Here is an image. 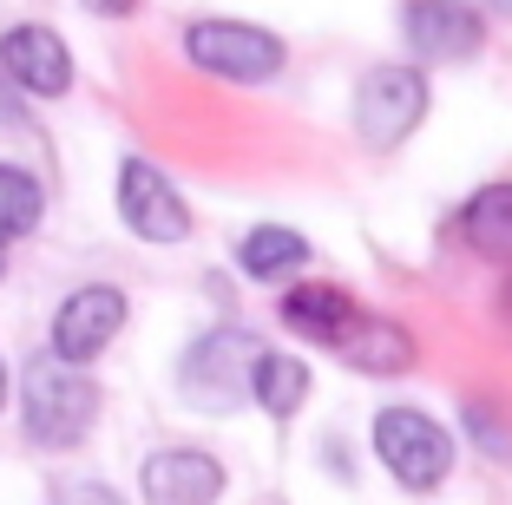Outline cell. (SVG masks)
I'll list each match as a JSON object with an SVG mask.
<instances>
[{
  "instance_id": "cell-1",
  "label": "cell",
  "mask_w": 512,
  "mask_h": 505,
  "mask_svg": "<svg viewBox=\"0 0 512 505\" xmlns=\"http://www.w3.org/2000/svg\"><path fill=\"white\" fill-rule=\"evenodd\" d=\"M20 420L33 446H79L99 420V387L60 355H33L20 374Z\"/></svg>"
},
{
  "instance_id": "cell-2",
  "label": "cell",
  "mask_w": 512,
  "mask_h": 505,
  "mask_svg": "<svg viewBox=\"0 0 512 505\" xmlns=\"http://www.w3.org/2000/svg\"><path fill=\"white\" fill-rule=\"evenodd\" d=\"M256 335L250 328H217L204 342L184 348L178 361V381H184V401L191 407H211V414H230L237 401H250V368H256Z\"/></svg>"
},
{
  "instance_id": "cell-3",
  "label": "cell",
  "mask_w": 512,
  "mask_h": 505,
  "mask_svg": "<svg viewBox=\"0 0 512 505\" xmlns=\"http://www.w3.org/2000/svg\"><path fill=\"white\" fill-rule=\"evenodd\" d=\"M375 453L407 492H434L453 466V440L421 407H381L375 414Z\"/></svg>"
},
{
  "instance_id": "cell-4",
  "label": "cell",
  "mask_w": 512,
  "mask_h": 505,
  "mask_svg": "<svg viewBox=\"0 0 512 505\" xmlns=\"http://www.w3.org/2000/svg\"><path fill=\"white\" fill-rule=\"evenodd\" d=\"M184 53H191V66L230 79V86H263L283 73V40L263 27H243V20H197L184 33Z\"/></svg>"
},
{
  "instance_id": "cell-5",
  "label": "cell",
  "mask_w": 512,
  "mask_h": 505,
  "mask_svg": "<svg viewBox=\"0 0 512 505\" xmlns=\"http://www.w3.org/2000/svg\"><path fill=\"white\" fill-rule=\"evenodd\" d=\"M421 119H427V73H414V66H375L355 86V132L368 151H394Z\"/></svg>"
},
{
  "instance_id": "cell-6",
  "label": "cell",
  "mask_w": 512,
  "mask_h": 505,
  "mask_svg": "<svg viewBox=\"0 0 512 505\" xmlns=\"http://www.w3.org/2000/svg\"><path fill=\"white\" fill-rule=\"evenodd\" d=\"M119 217L132 223L145 243H184L191 237V210H184V197L171 191V178L158 171V164H145V158L119 164Z\"/></svg>"
},
{
  "instance_id": "cell-7",
  "label": "cell",
  "mask_w": 512,
  "mask_h": 505,
  "mask_svg": "<svg viewBox=\"0 0 512 505\" xmlns=\"http://www.w3.org/2000/svg\"><path fill=\"white\" fill-rule=\"evenodd\" d=\"M119 328H125V296L106 289V283H92V289H79V296L60 302V315H53V355L86 368V361H99L119 342Z\"/></svg>"
},
{
  "instance_id": "cell-8",
  "label": "cell",
  "mask_w": 512,
  "mask_h": 505,
  "mask_svg": "<svg viewBox=\"0 0 512 505\" xmlns=\"http://www.w3.org/2000/svg\"><path fill=\"white\" fill-rule=\"evenodd\" d=\"M401 33L414 46V60H473L486 40V20L467 0H407Z\"/></svg>"
},
{
  "instance_id": "cell-9",
  "label": "cell",
  "mask_w": 512,
  "mask_h": 505,
  "mask_svg": "<svg viewBox=\"0 0 512 505\" xmlns=\"http://www.w3.org/2000/svg\"><path fill=\"white\" fill-rule=\"evenodd\" d=\"M138 492H145V505H217L224 499V466L197 446H171V453H151L138 466Z\"/></svg>"
},
{
  "instance_id": "cell-10",
  "label": "cell",
  "mask_w": 512,
  "mask_h": 505,
  "mask_svg": "<svg viewBox=\"0 0 512 505\" xmlns=\"http://www.w3.org/2000/svg\"><path fill=\"white\" fill-rule=\"evenodd\" d=\"M0 73L14 79L20 92H33V99H60V92L73 86V53H66L60 33L14 27L7 40H0Z\"/></svg>"
},
{
  "instance_id": "cell-11",
  "label": "cell",
  "mask_w": 512,
  "mask_h": 505,
  "mask_svg": "<svg viewBox=\"0 0 512 505\" xmlns=\"http://www.w3.org/2000/svg\"><path fill=\"white\" fill-rule=\"evenodd\" d=\"M283 322L296 328V335H309V342H322V348H342L348 335L362 328V309L329 283H296L283 296Z\"/></svg>"
},
{
  "instance_id": "cell-12",
  "label": "cell",
  "mask_w": 512,
  "mask_h": 505,
  "mask_svg": "<svg viewBox=\"0 0 512 505\" xmlns=\"http://www.w3.org/2000/svg\"><path fill=\"white\" fill-rule=\"evenodd\" d=\"M309 263V243L289 230V223H256L250 237L237 243V269L250 283H276V276H296Z\"/></svg>"
},
{
  "instance_id": "cell-13",
  "label": "cell",
  "mask_w": 512,
  "mask_h": 505,
  "mask_svg": "<svg viewBox=\"0 0 512 505\" xmlns=\"http://www.w3.org/2000/svg\"><path fill=\"white\" fill-rule=\"evenodd\" d=\"M342 361L362 374H401L414 361V335L401 322H381V315H362V328L342 342Z\"/></svg>"
},
{
  "instance_id": "cell-14",
  "label": "cell",
  "mask_w": 512,
  "mask_h": 505,
  "mask_svg": "<svg viewBox=\"0 0 512 505\" xmlns=\"http://www.w3.org/2000/svg\"><path fill=\"white\" fill-rule=\"evenodd\" d=\"M460 237H467L480 256L512 263V184H486V191L460 210Z\"/></svg>"
},
{
  "instance_id": "cell-15",
  "label": "cell",
  "mask_w": 512,
  "mask_h": 505,
  "mask_svg": "<svg viewBox=\"0 0 512 505\" xmlns=\"http://www.w3.org/2000/svg\"><path fill=\"white\" fill-rule=\"evenodd\" d=\"M250 401L263 407V414L289 420L302 401H309V368H302L296 355H256V368H250Z\"/></svg>"
},
{
  "instance_id": "cell-16",
  "label": "cell",
  "mask_w": 512,
  "mask_h": 505,
  "mask_svg": "<svg viewBox=\"0 0 512 505\" xmlns=\"http://www.w3.org/2000/svg\"><path fill=\"white\" fill-rule=\"evenodd\" d=\"M40 178L33 171H20V164H0V243L27 237L33 223H40Z\"/></svg>"
},
{
  "instance_id": "cell-17",
  "label": "cell",
  "mask_w": 512,
  "mask_h": 505,
  "mask_svg": "<svg viewBox=\"0 0 512 505\" xmlns=\"http://www.w3.org/2000/svg\"><path fill=\"white\" fill-rule=\"evenodd\" d=\"M467 433L480 440V453H493V460H506V453H512V433H506V420H493V407H480V401L467 407Z\"/></svg>"
},
{
  "instance_id": "cell-18",
  "label": "cell",
  "mask_w": 512,
  "mask_h": 505,
  "mask_svg": "<svg viewBox=\"0 0 512 505\" xmlns=\"http://www.w3.org/2000/svg\"><path fill=\"white\" fill-rule=\"evenodd\" d=\"M53 505H125V499H119L112 486H99V479H66Z\"/></svg>"
},
{
  "instance_id": "cell-19",
  "label": "cell",
  "mask_w": 512,
  "mask_h": 505,
  "mask_svg": "<svg viewBox=\"0 0 512 505\" xmlns=\"http://www.w3.org/2000/svg\"><path fill=\"white\" fill-rule=\"evenodd\" d=\"M79 7H86V14H99V20H119V14H132L138 0H79Z\"/></svg>"
},
{
  "instance_id": "cell-20",
  "label": "cell",
  "mask_w": 512,
  "mask_h": 505,
  "mask_svg": "<svg viewBox=\"0 0 512 505\" xmlns=\"http://www.w3.org/2000/svg\"><path fill=\"white\" fill-rule=\"evenodd\" d=\"M486 7H493V14H506V20H512V0H486Z\"/></svg>"
},
{
  "instance_id": "cell-21",
  "label": "cell",
  "mask_w": 512,
  "mask_h": 505,
  "mask_svg": "<svg viewBox=\"0 0 512 505\" xmlns=\"http://www.w3.org/2000/svg\"><path fill=\"white\" fill-rule=\"evenodd\" d=\"M0 407H7V361H0Z\"/></svg>"
},
{
  "instance_id": "cell-22",
  "label": "cell",
  "mask_w": 512,
  "mask_h": 505,
  "mask_svg": "<svg viewBox=\"0 0 512 505\" xmlns=\"http://www.w3.org/2000/svg\"><path fill=\"white\" fill-rule=\"evenodd\" d=\"M0 269H7V256H0Z\"/></svg>"
}]
</instances>
